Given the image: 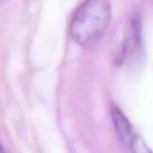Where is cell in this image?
<instances>
[{"instance_id": "obj_1", "label": "cell", "mask_w": 153, "mask_h": 153, "mask_svg": "<svg viewBox=\"0 0 153 153\" xmlns=\"http://www.w3.org/2000/svg\"><path fill=\"white\" fill-rule=\"evenodd\" d=\"M111 8L105 0H88L75 11L70 25L73 40L86 49L98 46L109 25Z\"/></svg>"}, {"instance_id": "obj_2", "label": "cell", "mask_w": 153, "mask_h": 153, "mask_svg": "<svg viewBox=\"0 0 153 153\" xmlns=\"http://www.w3.org/2000/svg\"><path fill=\"white\" fill-rule=\"evenodd\" d=\"M111 118L115 130L121 143L126 146L130 147L134 134L133 128L128 118L118 108L111 109Z\"/></svg>"}, {"instance_id": "obj_3", "label": "cell", "mask_w": 153, "mask_h": 153, "mask_svg": "<svg viewBox=\"0 0 153 153\" xmlns=\"http://www.w3.org/2000/svg\"><path fill=\"white\" fill-rule=\"evenodd\" d=\"M137 15L133 16L130 21L128 33L123 47L121 60L126 55H131L140 46L141 42V25Z\"/></svg>"}, {"instance_id": "obj_4", "label": "cell", "mask_w": 153, "mask_h": 153, "mask_svg": "<svg viewBox=\"0 0 153 153\" xmlns=\"http://www.w3.org/2000/svg\"><path fill=\"white\" fill-rule=\"evenodd\" d=\"M130 148L132 153H152L146 142L138 134H134Z\"/></svg>"}]
</instances>
